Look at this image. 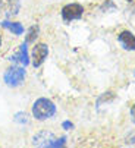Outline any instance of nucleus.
I'll return each mask as SVG.
<instances>
[{
  "label": "nucleus",
  "mask_w": 135,
  "mask_h": 148,
  "mask_svg": "<svg viewBox=\"0 0 135 148\" xmlns=\"http://www.w3.org/2000/svg\"><path fill=\"white\" fill-rule=\"evenodd\" d=\"M54 141V136L50 132H40L34 136V145L38 147H52V142Z\"/></svg>",
  "instance_id": "7"
},
{
  "label": "nucleus",
  "mask_w": 135,
  "mask_h": 148,
  "mask_svg": "<svg viewBox=\"0 0 135 148\" xmlns=\"http://www.w3.org/2000/svg\"><path fill=\"white\" fill-rule=\"evenodd\" d=\"M47 54H49V49L46 44H37L32 49V66L34 68L41 66L44 60L47 59Z\"/></svg>",
  "instance_id": "5"
},
{
  "label": "nucleus",
  "mask_w": 135,
  "mask_h": 148,
  "mask_svg": "<svg viewBox=\"0 0 135 148\" xmlns=\"http://www.w3.org/2000/svg\"><path fill=\"white\" fill-rule=\"evenodd\" d=\"M15 120L19 122V123H25L27 122V114L25 113H18L16 117H15Z\"/></svg>",
  "instance_id": "12"
},
{
  "label": "nucleus",
  "mask_w": 135,
  "mask_h": 148,
  "mask_svg": "<svg viewBox=\"0 0 135 148\" xmlns=\"http://www.w3.org/2000/svg\"><path fill=\"white\" fill-rule=\"evenodd\" d=\"M0 46H2V37H0Z\"/></svg>",
  "instance_id": "15"
},
{
  "label": "nucleus",
  "mask_w": 135,
  "mask_h": 148,
  "mask_svg": "<svg viewBox=\"0 0 135 148\" xmlns=\"http://www.w3.org/2000/svg\"><path fill=\"white\" fill-rule=\"evenodd\" d=\"M118 40L119 43L122 44V47L125 50H129V51H134L135 50V35L129 31H122L119 35H118Z\"/></svg>",
  "instance_id": "6"
},
{
  "label": "nucleus",
  "mask_w": 135,
  "mask_h": 148,
  "mask_svg": "<svg viewBox=\"0 0 135 148\" xmlns=\"http://www.w3.org/2000/svg\"><path fill=\"white\" fill-rule=\"evenodd\" d=\"M19 0H0V15L10 18L19 12Z\"/></svg>",
  "instance_id": "4"
},
{
  "label": "nucleus",
  "mask_w": 135,
  "mask_h": 148,
  "mask_svg": "<svg viewBox=\"0 0 135 148\" xmlns=\"http://www.w3.org/2000/svg\"><path fill=\"white\" fill-rule=\"evenodd\" d=\"M113 98H115V94H113V92H104V94L98 98L97 104H100L101 101H110V100H113Z\"/></svg>",
  "instance_id": "11"
},
{
  "label": "nucleus",
  "mask_w": 135,
  "mask_h": 148,
  "mask_svg": "<svg viewBox=\"0 0 135 148\" xmlns=\"http://www.w3.org/2000/svg\"><path fill=\"white\" fill-rule=\"evenodd\" d=\"M56 113V106L49 98H38L32 106V114L37 120H46L54 116Z\"/></svg>",
  "instance_id": "1"
},
{
  "label": "nucleus",
  "mask_w": 135,
  "mask_h": 148,
  "mask_svg": "<svg viewBox=\"0 0 135 148\" xmlns=\"http://www.w3.org/2000/svg\"><path fill=\"white\" fill-rule=\"evenodd\" d=\"M13 57H15L13 60H19L24 66L28 65V63H30V59H28V51H27V43L22 44V46L19 47V51H18Z\"/></svg>",
  "instance_id": "8"
},
{
  "label": "nucleus",
  "mask_w": 135,
  "mask_h": 148,
  "mask_svg": "<svg viewBox=\"0 0 135 148\" xmlns=\"http://www.w3.org/2000/svg\"><path fill=\"white\" fill-rule=\"evenodd\" d=\"M62 126H63V129H72V128H74V125H72L71 122H63Z\"/></svg>",
  "instance_id": "13"
},
{
  "label": "nucleus",
  "mask_w": 135,
  "mask_h": 148,
  "mask_svg": "<svg viewBox=\"0 0 135 148\" xmlns=\"http://www.w3.org/2000/svg\"><path fill=\"white\" fill-rule=\"evenodd\" d=\"M38 32H40L38 27H31V28L28 29V34H27V38H25V43H27V44H28V43H34L35 38L38 37Z\"/></svg>",
  "instance_id": "10"
},
{
  "label": "nucleus",
  "mask_w": 135,
  "mask_h": 148,
  "mask_svg": "<svg viewBox=\"0 0 135 148\" xmlns=\"http://www.w3.org/2000/svg\"><path fill=\"white\" fill-rule=\"evenodd\" d=\"M131 117H132V122L135 123V104L131 107Z\"/></svg>",
  "instance_id": "14"
},
{
  "label": "nucleus",
  "mask_w": 135,
  "mask_h": 148,
  "mask_svg": "<svg viewBox=\"0 0 135 148\" xmlns=\"http://www.w3.org/2000/svg\"><path fill=\"white\" fill-rule=\"evenodd\" d=\"M84 15V8L78 3H71V5H66L62 9V18L65 22H71V21L79 19Z\"/></svg>",
  "instance_id": "3"
},
{
  "label": "nucleus",
  "mask_w": 135,
  "mask_h": 148,
  "mask_svg": "<svg viewBox=\"0 0 135 148\" xmlns=\"http://www.w3.org/2000/svg\"><path fill=\"white\" fill-rule=\"evenodd\" d=\"M25 79V71L24 68H19V66H13L9 68L5 72V82L8 84L9 87H19Z\"/></svg>",
  "instance_id": "2"
},
{
  "label": "nucleus",
  "mask_w": 135,
  "mask_h": 148,
  "mask_svg": "<svg viewBox=\"0 0 135 148\" xmlns=\"http://www.w3.org/2000/svg\"><path fill=\"white\" fill-rule=\"evenodd\" d=\"M2 25L5 28H8L9 31H12L15 35H21L22 32H24V27H22L19 22H9V21H3Z\"/></svg>",
  "instance_id": "9"
}]
</instances>
